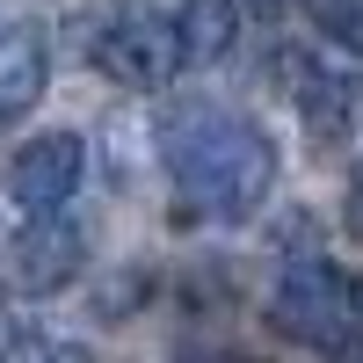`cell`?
Masks as SVG:
<instances>
[{"label":"cell","instance_id":"6da1fadb","mask_svg":"<svg viewBox=\"0 0 363 363\" xmlns=\"http://www.w3.org/2000/svg\"><path fill=\"white\" fill-rule=\"evenodd\" d=\"M167 182L189 218L247 225L277 189V145L240 109H189L167 131Z\"/></svg>","mask_w":363,"mask_h":363},{"label":"cell","instance_id":"7a4b0ae2","mask_svg":"<svg viewBox=\"0 0 363 363\" xmlns=\"http://www.w3.org/2000/svg\"><path fill=\"white\" fill-rule=\"evenodd\" d=\"M269 327H277L284 342L342 356L356 342V284L327 255H291L277 269V291H269Z\"/></svg>","mask_w":363,"mask_h":363},{"label":"cell","instance_id":"3957f363","mask_svg":"<svg viewBox=\"0 0 363 363\" xmlns=\"http://www.w3.org/2000/svg\"><path fill=\"white\" fill-rule=\"evenodd\" d=\"M95 66L116 80V87H138L153 95L182 73V44H174V15H116L95 44Z\"/></svg>","mask_w":363,"mask_h":363},{"label":"cell","instance_id":"277c9868","mask_svg":"<svg viewBox=\"0 0 363 363\" xmlns=\"http://www.w3.org/2000/svg\"><path fill=\"white\" fill-rule=\"evenodd\" d=\"M80 174H87L80 131H44V138H29L8 160V196L29 211V218H58V203L80 189Z\"/></svg>","mask_w":363,"mask_h":363},{"label":"cell","instance_id":"5b68a950","mask_svg":"<svg viewBox=\"0 0 363 363\" xmlns=\"http://www.w3.org/2000/svg\"><path fill=\"white\" fill-rule=\"evenodd\" d=\"M80 262H87V240L66 218H29L15 233V247H8V284L22 298H51V291H66L80 277Z\"/></svg>","mask_w":363,"mask_h":363},{"label":"cell","instance_id":"8992f818","mask_svg":"<svg viewBox=\"0 0 363 363\" xmlns=\"http://www.w3.org/2000/svg\"><path fill=\"white\" fill-rule=\"evenodd\" d=\"M44 73H51L44 29H0V131H15L44 102Z\"/></svg>","mask_w":363,"mask_h":363},{"label":"cell","instance_id":"52a82bcc","mask_svg":"<svg viewBox=\"0 0 363 363\" xmlns=\"http://www.w3.org/2000/svg\"><path fill=\"white\" fill-rule=\"evenodd\" d=\"M291 80H298V87H291V102H298V116H306V131L335 145V138L349 131V116H356V80H349V73L313 66V58H291Z\"/></svg>","mask_w":363,"mask_h":363},{"label":"cell","instance_id":"ba28073f","mask_svg":"<svg viewBox=\"0 0 363 363\" xmlns=\"http://www.w3.org/2000/svg\"><path fill=\"white\" fill-rule=\"evenodd\" d=\"M174 44H182V66H218L240 44V0H182Z\"/></svg>","mask_w":363,"mask_h":363},{"label":"cell","instance_id":"9c48e42d","mask_svg":"<svg viewBox=\"0 0 363 363\" xmlns=\"http://www.w3.org/2000/svg\"><path fill=\"white\" fill-rule=\"evenodd\" d=\"M320 22H327V37L363 51V0H320Z\"/></svg>","mask_w":363,"mask_h":363},{"label":"cell","instance_id":"30bf717a","mask_svg":"<svg viewBox=\"0 0 363 363\" xmlns=\"http://www.w3.org/2000/svg\"><path fill=\"white\" fill-rule=\"evenodd\" d=\"M342 218H349V233L363 240V167L349 174V196H342Z\"/></svg>","mask_w":363,"mask_h":363},{"label":"cell","instance_id":"8fae6325","mask_svg":"<svg viewBox=\"0 0 363 363\" xmlns=\"http://www.w3.org/2000/svg\"><path fill=\"white\" fill-rule=\"evenodd\" d=\"M44 363H95V356H87L80 342H58V349H44Z\"/></svg>","mask_w":363,"mask_h":363},{"label":"cell","instance_id":"7c38bea8","mask_svg":"<svg viewBox=\"0 0 363 363\" xmlns=\"http://www.w3.org/2000/svg\"><path fill=\"white\" fill-rule=\"evenodd\" d=\"M255 15H284V8H298V0H247Z\"/></svg>","mask_w":363,"mask_h":363},{"label":"cell","instance_id":"4fadbf2b","mask_svg":"<svg viewBox=\"0 0 363 363\" xmlns=\"http://www.w3.org/2000/svg\"><path fill=\"white\" fill-rule=\"evenodd\" d=\"M218 363H247V356H218Z\"/></svg>","mask_w":363,"mask_h":363}]
</instances>
